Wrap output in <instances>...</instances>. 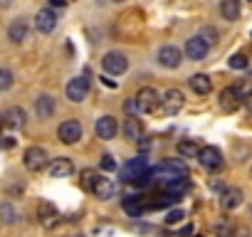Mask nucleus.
I'll return each mask as SVG.
<instances>
[{"label": "nucleus", "instance_id": "nucleus-25", "mask_svg": "<svg viewBox=\"0 0 252 237\" xmlns=\"http://www.w3.org/2000/svg\"><path fill=\"white\" fill-rule=\"evenodd\" d=\"M124 136L129 139V141H136V139H141V121L136 116H129L124 121Z\"/></svg>", "mask_w": 252, "mask_h": 237}, {"label": "nucleus", "instance_id": "nucleus-37", "mask_svg": "<svg viewBox=\"0 0 252 237\" xmlns=\"http://www.w3.org/2000/svg\"><path fill=\"white\" fill-rule=\"evenodd\" d=\"M50 3H52V5H57V8H62V5H64V0H50Z\"/></svg>", "mask_w": 252, "mask_h": 237}, {"label": "nucleus", "instance_id": "nucleus-1", "mask_svg": "<svg viewBox=\"0 0 252 237\" xmlns=\"http://www.w3.org/2000/svg\"><path fill=\"white\" fill-rule=\"evenodd\" d=\"M82 188L87 193H92L94 198H99V200H109L114 195V183L109 178L94 173V171H84L82 173Z\"/></svg>", "mask_w": 252, "mask_h": 237}, {"label": "nucleus", "instance_id": "nucleus-23", "mask_svg": "<svg viewBox=\"0 0 252 237\" xmlns=\"http://www.w3.org/2000/svg\"><path fill=\"white\" fill-rule=\"evenodd\" d=\"M240 13H242V8H240V0H220V15L225 18V20H237L240 18Z\"/></svg>", "mask_w": 252, "mask_h": 237}, {"label": "nucleus", "instance_id": "nucleus-9", "mask_svg": "<svg viewBox=\"0 0 252 237\" xmlns=\"http://www.w3.org/2000/svg\"><path fill=\"white\" fill-rule=\"evenodd\" d=\"M64 94H67V99L74 101V104L84 101L87 94H89V82H87V77H74V79H69L67 87H64Z\"/></svg>", "mask_w": 252, "mask_h": 237}, {"label": "nucleus", "instance_id": "nucleus-24", "mask_svg": "<svg viewBox=\"0 0 252 237\" xmlns=\"http://www.w3.org/2000/svg\"><path fill=\"white\" fill-rule=\"evenodd\" d=\"M124 210L129 212L131 217H141L144 215V210H146V200L144 198H124Z\"/></svg>", "mask_w": 252, "mask_h": 237}, {"label": "nucleus", "instance_id": "nucleus-33", "mask_svg": "<svg viewBox=\"0 0 252 237\" xmlns=\"http://www.w3.org/2000/svg\"><path fill=\"white\" fill-rule=\"evenodd\" d=\"M200 35H203L210 45H213V42H218V37H220V32H218L215 28H203V32H200Z\"/></svg>", "mask_w": 252, "mask_h": 237}, {"label": "nucleus", "instance_id": "nucleus-7", "mask_svg": "<svg viewBox=\"0 0 252 237\" xmlns=\"http://www.w3.org/2000/svg\"><path fill=\"white\" fill-rule=\"evenodd\" d=\"M198 161H200V166H203L205 171H210V173H218V171L222 168V153H220V148H215V146H203L200 153H198Z\"/></svg>", "mask_w": 252, "mask_h": 237}, {"label": "nucleus", "instance_id": "nucleus-10", "mask_svg": "<svg viewBox=\"0 0 252 237\" xmlns=\"http://www.w3.org/2000/svg\"><path fill=\"white\" fill-rule=\"evenodd\" d=\"M82 124L77 121V118H69V121H64V124H60V131H57V136H60V141L62 144H67V146H72V144H77L79 139H82Z\"/></svg>", "mask_w": 252, "mask_h": 237}, {"label": "nucleus", "instance_id": "nucleus-5", "mask_svg": "<svg viewBox=\"0 0 252 237\" xmlns=\"http://www.w3.org/2000/svg\"><path fill=\"white\" fill-rule=\"evenodd\" d=\"M186 57L188 59H193V62H200V59H205L208 57V52H210V42L203 37V35H193L188 42H186Z\"/></svg>", "mask_w": 252, "mask_h": 237}, {"label": "nucleus", "instance_id": "nucleus-3", "mask_svg": "<svg viewBox=\"0 0 252 237\" xmlns=\"http://www.w3.org/2000/svg\"><path fill=\"white\" fill-rule=\"evenodd\" d=\"M134 99H136V104H139V111H144V114H154V111L161 106V94H158L154 87L139 89V94H136Z\"/></svg>", "mask_w": 252, "mask_h": 237}, {"label": "nucleus", "instance_id": "nucleus-14", "mask_svg": "<svg viewBox=\"0 0 252 237\" xmlns=\"http://www.w3.org/2000/svg\"><path fill=\"white\" fill-rule=\"evenodd\" d=\"M240 104H242V91H240V87H227V89L220 91V106H222L225 111H235Z\"/></svg>", "mask_w": 252, "mask_h": 237}, {"label": "nucleus", "instance_id": "nucleus-39", "mask_svg": "<svg viewBox=\"0 0 252 237\" xmlns=\"http://www.w3.org/2000/svg\"><path fill=\"white\" fill-rule=\"evenodd\" d=\"M77 237H82V235H77Z\"/></svg>", "mask_w": 252, "mask_h": 237}, {"label": "nucleus", "instance_id": "nucleus-8", "mask_svg": "<svg viewBox=\"0 0 252 237\" xmlns=\"http://www.w3.org/2000/svg\"><path fill=\"white\" fill-rule=\"evenodd\" d=\"M158 64L161 67H166V69H176V67H181V62H183V52H181V47H176V45H163L161 50H158Z\"/></svg>", "mask_w": 252, "mask_h": 237}, {"label": "nucleus", "instance_id": "nucleus-15", "mask_svg": "<svg viewBox=\"0 0 252 237\" xmlns=\"http://www.w3.org/2000/svg\"><path fill=\"white\" fill-rule=\"evenodd\" d=\"M74 173V163L67 156H60L55 161H50V178H69Z\"/></svg>", "mask_w": 252, "mask_h": 237}, {"label": "nucleus", "instance_id": "nucleus-29", "mask_svg": "<svg viewBox=\"0 0 252 237\" xmlns=\"http://www.w3.org/2000/svg\"><path fill=\"white\" fill-rule=\"evenodd\" d=\"M99 166H101V171H109V173H114L119 166H116V158L111 156V153H104L101 156V161H99Z\"/></svg>", "mask_w": 252, "mask_h": 237}, {"label": "nucleus", "instance_id": "nucleus-30", "mask_svg": "<svg viewBox=\"0 0 252 237\" xmlns=\"http://www.w3.org/2000/svg\"><path fill=\"white\" fill-rule=\"evenodd\" d=\"M13 87V72L10 69H0V91H5Z\"/></svg>", "mask_w": 252, "mask_h": 237}, {"label": "nucleus", "instance_id": "nucleus-2", "mask_svg": "<svg viewBox=\"0 0 252 237\" xmlns=\"http://www.w3.org/2000/svg\"><path fill=\"white\" fill-rule=\"evenodd\" d=\"M101 67H104L106 74L119 77V74H124L126 69H129V57H126L124 52H106L104 59H101Z\"/></svg>", "mask_w": 252, "mask_h": 237}, {"label": "nucleus", "instance_id": "nucleus-34", "mask_svg": "<svg viewBox=\"0 0 252 237\" xmlns=\"http://www.w3.org/2000/svg\"><path fill=\"white\" fill-rule=\"evenodd\" d=\"M242 104H245V106H247V111L252 114V89H250V91L242 96Z\"/></svg>", "mask_w": 252, "mask_h": 237}, {"label": "nucleus", "instance_id": "nucleus-19", "mask_svg": "<svg viewBox=\"0 0 252 237\" xmlns=\"http://www.w3.org/2000/svg\"><path fill=\"white\" fill-rule=\"evenodd\" d=\"M40 222L50 230V227H55L57 225V220H60V212H57V207L52 205V203H40Z\"/></svg>", "mask_w": 252, "mask_h": 237}, {"label": "nucleus", "instance_id": "nucleus-11", "mask_svg": "<svg viewBox=\"0 0 252 237\" xmlns=\"http://www.w3.org/2000/svg\"><path fill=\"white\" fill-rule=\"evenodd\" d=\"M55 28H57V15H55V10H52V8H42V10L35 15V30L42 32V35H50V32H55Z\"/></svg>", "mask_w": 252, "mask_h": 237}, {"label": "nucleus", "instance_id": "nucleus-26", "mask_svg": "<svg viewBox=\"0 0 252 237\" xmlns=\"http://www.w3.org/2000/svg\"><path fill=\"white\" fill-rule=\"evenodd\" d=\"M176 151H178V156H183V158H198L200 146H198L193 139H186V141H178Z\"/></svg>", "mask_w": 252, "mask_h": 237}, {"label": "nucleus", "instance_id": "nucleus-35", "mask_svg": "<svg viewBox=\"0 0 252 237\" xmlns=\"http://www.w3.org/2000/svg\"><path fill=\"white\" fill-rule=\"evenodd\" d=\"M13 144H15V141H13V139H3V141H0V146H3V148H10V146H13Z\"/></svg>", "mask_w": 252, "mask_h": 237}, {"label": "nucleus", "instance_id": "nucleus-17", "mask_svg": "<svg viewBox=\"0 0 252 237\" xmlns=\"http://www.w3.org/2000/svg\"><path fill=\"white\" fill-rule=\"evenodd\" d=\"M55 111H57L55 96H50V94L37 96V101H35V114H37L40 118H50V116H55Z\"/></svg>", "mask_w": 252, "mask_h": 237}, {"label": "nucleus", "instance_id": "nucleus-18", "mask_svg": "<svg viewBox=\"0 0 252 237\" xmlns=\"http://www.w3.org/2000/svg\"><path fill=\"white\" fill-rule=\"evenodd\" d=\"M220 205H222V210H237L240 205H242V190L240 188H227V190H222V195H220Z\"/></svg>", "mask_w": 252, "mask_h": 237}, {"label": "nucleus", "instance_id": "nucleus-6", "mask_svg": "<svg viewBox=\"0 0 252 237\" xmlns=\"http://www.w3.org/2000/svg\"><path fill=\"white\" fill-rule=\"evenodd\" d=\"M23 161H25V168H28V171H35V173L42 171L45 166H50V156H47V151L40 148V146H30V148L25 151Z\"/></svg>", "mask_w": 252, "mask_h": 237}, {"label": "nucleus", "instance_id": "nucleus-21", "mask_svg": "<svg viewBox=\"0 0 252 237\" xmlns=\"http://www.w3.org/2000/svg\"><path fill=\"white\" fill-rule=\"evenodd\" d=\"M188 87H190L195 94H208V91L213 89V82H210L208 74H193V77H188Z\"/></svg>", "mask_w": 252, "mask_h": 237}, {"label": "nucleus", "instance_id": "nucleus-16", "mask_svg": "<svg viewBox=\"0 0 252 237\" xmlns=\"http://www.w3.org/2000/svg\"><path fill=\"white\" fill-rule=\"evenodd\" d=\"M161 188H163V193H171V195H183V193H188L190 190V180H188V176H173L171 180H166V183H161Z\"/></svg>", "mask_w": 252, "mask_h": 237}, {"label": "nucleus", "instance_id": "nucleus-27", "mask_svg": "<svg viewBox=\"0 0 252 237\" xmlns=\"http://www.w3.org/2000/svg\"><path fill=\"white\" fill-rule=\"evenodd\" d=\"M163 168H166L168 173H173V176H188V166H186L183 161H178V158H168V161L163 163Z\"/></svg>", "mask_w": 252, "mask_h": 237}, {"label": "nucleus", "instance_id": "nucleus-4", "mask_svg": "<svg viewBox=\"0 0 252 237\" xmlns=\"http://www.w3.org/2000/svg\"><path fill=\"white\" fill-rule=\"evenodd\" d=\"M146 171H149L146 158H144V156H136V158H131L129 163H124V168H121V180H124V183H136Z\"/></svg>", "mask_w": 252, "mask_h": 237}, {"label": "nucleus", "instance_id": "nucleus-38", "mask_svg": "<svg viewBox=\"0 0 252 237\" xmlns=\"http://www.w3.org/2000/svg\"><path fill=\"white\" fill-rule=\"evenodd\" d=\"M114 3H124V0H114Z\"/></svg>", "mask_w": 252, "mask_h": 237}, {"label": "nucleus", "instance_id": "nucleus-32", "mask_svg": "<svg viewBox=\"0 0 252 237\" xmlns=\"http://www.w3.org/2000/svg\"><path fill=\"white\" fill-rule=\"evenodd\" d=\"M186 217V212L181 210V207H176V210H171L168 215H166V225H176V222H181Z\"/></svg>", "mask_w": 252, "mask_h": 237}, {"label": "nucleus", "instance_id": "nucleus-36", "mask_svg": "<svg viewBox=\"0 0 252 237\" xmlns=\"http://www.w3.org/2000/svg\"><path fill=\"white\" fill-rule=\"evenodd\" d=\"M101 79H104V84H106V87H116V82H114V79H106V77H101Z\"/></svg>", "mask_w": 252, "mask_h": 237}, {"label": "nucleus", "instance_id": "nucleus-31", "mask_svg": "<svg viewBox=\"0 0 252 237\" xmlns=\"http://www.w3.org/2000/svg\"><path fill=\"white\" fill-rule=\"evenodd\" d=\"M227 64H230L232 69H245V67H247V57H245V55H232V57L227 59Z\"/></svg>", "mask_w": 252, "mask_h": 237}, {"label": "nucleus", "instance_id": "nucleus-20", "mask_svg": "<svg viewBox=\"0 0 252 237\" xmlns=\"http://www.w3.org/2000/svg\"><path fill=\"white\" fill-rule=\"evenodd\" d=\"M28 32H30V28H28V23H25L23 18H18V20L8 28V37H10L15 45H20V42L28 37Z\"/></svg>", "mask_w": 252, "mask_h": 237}, {"label": "nucleus", "instance_id": "nucleus-28", "mask_svg": "<svg viewBox=\"0 0 252 237\" xmlns=\"http://www.w3.org/2000/svg\"><path fill=\"white\" fill-rule=\"evenodd\" d=\"M15 220H18V212H15V207L10 203L0 205V222H3V225H13Z\"/></svg>", "mask_w": 252, "mask_h": 237}, {"label": "nucleus", "instance_id": "nucleus-12", "mask_svg": "<svg viewBox=\"0 0 252 237\" xmlns=\"http://www.w3.org/2000/svg\"><path fill=\"white\" fill-rule=\"evenodd\" d=\"M183 104H186V96H183L181 89H168V91L163 94V99H161V106H163V111H166L168 116L178 114V111L183 109Z\"/></svg>", "mask_w": 252, "mask_h": 237}, {"label": "nucleus", "instance_id": "nucleus-22", "mask_svg": "<svg viewBox=\"0 0 252 237\" xmlns=\"http://www.w3.org/2000/svg\"><path fill=\"white\" fill-rule=\"evenodd\" d=\"M5 126H10V129H23L25 126V111L20 106H10L5 111Z\"/></svg>", "mask_w": 252, "mask_h": 237}, {"label": "nucleus", "instance_id": "nucleus-13", "mask_svg": "<svg viewBox=\"0 0 252 237\" xmlns=\"http://www.w3.org/2000/svg\"><path fill=\"white\" fill-rule=\"evenodd\" d=\"M94 131H96V136L101 139V141H111L116 134H119V124H116V118L114 116H101V118H96V126H94Z\"/></svg>", "mask_w": 252, "mask_h": 237}]
</instances>
